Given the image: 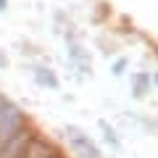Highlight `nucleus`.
<instances>
[{
    "mask_svg": "<svg viewBox=\"0 0 158 158\" xmlns=\"http://www.w3.org/2000/svg\"><path fill=\"white\" fill-rule=\"evenodd\" d=\"M66 135H69V140H71V145H74V150H77L79 158H103L100 148H98L82 129H77V127H66Z\"/></svg>",
    "mask_w": 158,
    "mask_h": 158,
    "instance_id": "obj_1",
    "label": "nucleus"
},
{
    "mask_svg": "<svg viewBox=\"0 0 158 158\" xmlns=\"http://www.w3.org/2000/svg\"><path fill=\"white\" fill-rule=\"evenodd\" d=\"M156 85H158V74H156Z\"/></svg>",
    "mask_w": 158,
    "mask_h": 158,
    "instance_id": "obj_9",
    "label": "nucleus"
},
{
    "mask_svg": "<svg viewBox=\"0 0 158 158\" xmlns=\"http://www.w3.org/2000/svg\"><path fill=\"white\" fill-rule=\"evenodd\" d=\"M0 11H8V0H0Z\"/></svg>",
    "mask_w": 158,
    "mask_h": 158,
    "instance_id": "obj_7",
    "label": "nucleus"
},
{
    "mask_svg": "<svg viewBox=\"0 0 158 158\" xmlns=\"http://www.w3.org/2000/svg\"><path fill=\"white\" fill-rule=\"evenodd\" d=\"M6 108H8V100L0 95V116H3V111H6Z\"/></svg>",
    "mask_w": 158,
    "mask_h": 158,
    "instance_id": "obj_6",
    "label": "nucleus"
},
{
    "mask_svg": "<svg viewBox=\"0 0 158 158\" xmlns=\"http://www.w3.org/2000/svg\"><path fill=\"white\" fill-rule=\"evenodd\" d=\"M21 158H61L56 150H53L50 145H45V142H37V145H27V150H24Z\"/></svg>",
    "mask_w": 158,
    "mask_h": 158,
    "instance_id": "obj_2",
    "label": "nucleus"
},
{
    "mask_svg": "<svg viewBox=\"0 0 158 158\" xmlns=\"http://www.w3.org/2000/svg\"><path fill=\"white\" fill-rule=\"evenodd\" d=\"M148 79H150L148 74H137V77H135V98H140V95L148 92V85H150Z\"/></svg>",
    "mask_w": 158,
    "mask_h": 158,
    "instance_id": "obj_4",
    "label": "nucleus"
},
{
    "mask_svg": "<svg viewBox=\"0 0 158 158\" xmlns=\"http://www.w3.org/2000/svg\"><path fill=\"white\" fill-rule=\"evenodd\" d=\"M0 66H8V61L3 58V53H0Z\"/></svg>",
    "mask_w": 158,
    "mask_h": 158,
    "instance_id": "obj_8",
    "label": "nucleus"
},
{
    "mask_svg": "<svg viewBox=\"0 0 158 158\" xmlns=\"http://www.w3.org/2000/svg\"><path fill=\"white\" fill-rule=\"evenodd\" d=\"M124 69H127V61H124V58H121V61H116V63H113V74H121V71H124Z\"/></svg>",
    "mask_w": 158,
    "mask_h": 158,
    "instance_id": "obj_5",
    "label": "nucleus"
},
{
    "mask_svg": "<svg viewBox=\"0 0 158 158\" xmlns=\"http://www.w3.org/2000/svg\"><path fill=\"white\" fill-rule=\"evenodd\" d=\"M34 77H37L40 85L50 87V90H56V87H58V77L50 71V69H45V66H34Z\"/></svg>",
    "mask_w": 158,
    "mask_h": 158,
    "instance_id": "obj_3",
    "label": "nucleus"
}]
</instances>
